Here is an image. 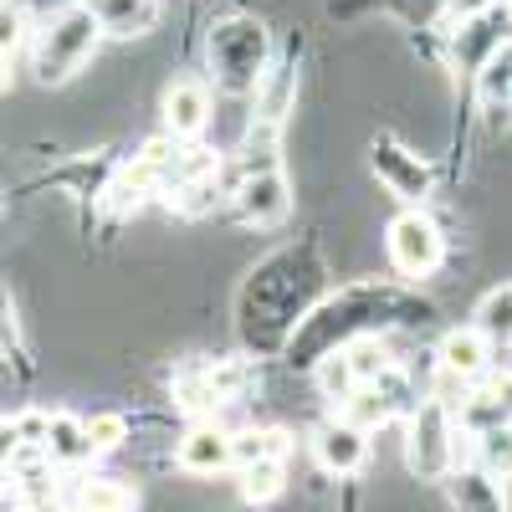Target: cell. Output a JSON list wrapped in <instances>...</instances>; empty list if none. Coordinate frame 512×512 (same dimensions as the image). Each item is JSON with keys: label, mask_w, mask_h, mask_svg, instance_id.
<instances>
[{"label": "cell", "mask_w": 512, "mask_h": 512, "mask_svg": "<svg viewBox=\"0 0 512 512\" xmlns=\"http://www.w3.org/2000/svg\"><path fill=\"white\" fill-rule=\"evenodd\" d=\"M108 36L98 6H82V0H67V6H57L47 16V26L36 31V47H31V67L36 77L47 82V88H57V82L77 77L82 67L93 62L98 41Z\"/></svg>", "instance_id": "1"}, {"label": "cell", "mask_w": 512, "mask_h": 512, "mask_svg": "<svg viewBox=\"0 0 512 512\" xmlns=\"http://www.w3.org/2000/svg\"><path fill=\"white\" fill-rule=\"evenodd\" d=\"M210 72L226 93H262L267 82V31L262 21H226L210 36Z\"/></svg>", "instance_id": "2"}, {"label": "cell", "mask_w": 512, "mask_h": 512, "mask_svg": "<svg viewBox=\"0 0 512 512\" xmlns=\"http://www.w3.org/2000/svg\"><path fill=\"white\" fill-rule=\"evenodd\" d=\"M405 461L420 482H446L451 466H456V431H451V415L441 400H425L410 415V431H405Z\"/></svg>", "instance_id": "3"}, {"label": "cell", "mask_w": 512, "mask_h": 512, "mask_svg": "<svg viewBox=\"0 0 512 512\" xmlns=\"http://www.w3.org/2000/svg\"><path fill=\"white\" fill-rule=\"evenodd\" d=\"M384 246H390V262H395V272L405 282H425L441 267V256H446V236H441V226L425 216V210H405V216H395Z\"/></svg>", "instance_id": "4"}, {"label": "cell", "mask_w": 512, "mask_h": 512, "mask_svg": "<svg viewBox=\"0 0 512 512\" xmlns=\"http://www.w3.org/2000/svg\"><path fill=\"white\" fill-rule=\"evenodd\" d=\"M292 210V185L277 164H262V169H246V180L236 185V216L246 226H277L287 221Z\"/></svg>", "instance_id": "5"}, {"label": "cell", "mask_w": 512, "mask_h": 512, "mask_svg": "<svg viewBox=\"0 0 512 512\" xmlns=\"http://www.w3.org/2000/svg\"><path fill=\"white\" fill-rule=\"evenodd\" d=\"M369 164H374V175L390 185L400 200H425L431 195V164H425L420 154H405L395 139H379L374 144V154H369Z\"/></svg>", "instance_id": "6"}, {"label": "cell", "mask_w": 512, "mask_h": 512, "mask_svg": "<svg viewBox=\"0 0 512 512\" xmlns=\"http://www.w3.org/2000/svg\"><path fill=\"white\" fill-rule=\"evenodd\" d=\"M210 123V88L200 77H175L164 88V128L175 139H195Z\"/></svg>", "instance_id": "7"}, {"label": "cell", "mask_w": 512, "mask_h": 512, "mask_svg": "<svg viewBox=\"0 0 512 512\" xmlns=\"http://www.w3.org/2000/svg\"><path fill=\"white\" fill-rule=\"evenodd\" d=\"M364 436H369V431L349 425L344 415H338L333 425H323L318 441H313V451H318V461H323V472H333V477H354L359 466H364V456H369V441H364Z\"/></svg>", "instance_id": "8"}, {"label": "cell", "mask_w": 512, "mask_h": 512, "mask_svg": "<svg viewBox=\"0 0 512 512\" xmlns=\"http://www.w3.org/2000/svg\"><path fill=\"white\" fill-rule=\"evenodd\" d=\"M446 497H451L456 512H507L502 477H492L487 466H451Z\"/></svg>", "instance_id": "9"}, {"label": "cell", "mask_w": 512, "mask_h": 512, "mask_svg": "<svg viewBox=\"0 0 512 512\" xmlns=\"http://www.w3.org/2000/svg\"><path fill=\"white\" fill-rule=\"evenodd\" d=\"M236 461V436L216 431V425H195V431L180 441V466L195 477H216Z\"/></svg>", "instance_id": "10"}, {"label": "cell", "mask_w": 512, "mask_h": 512, "mask_svg": "<svg viewBox=\"0 0 512 512\" xmlns=\"http://www.w3.org/2000/svg\"><path fill=\"white\" fill-rule=\"evenodd\" d=\"M487 349H492V338L482 328H456V333H446V344H441V369L451 379H477L487 369Z\"/></svg>", "instance_id": "11"}, {"label": "cell", "mask_w": 512, "mask_h": 512, "mask_svg": "<svg viewBox=\"0 0 512 512\" xmlns=\"http://www.w3.org/2000/svg\"><path fill=\"white\" fill-rule=\"evenodd\" d=\"M47 451H52V461H62V466L88 461V456H93L88 420H77V415H52V425H47Z\"/></svg>", "instance_id": "12"}, {"label": "cell", "mask_w": 512, "mask_h": 512, "mask_svg": "<svg viewBox=\"0 0 512 512\" xmlns=\"http://www.w3.org/2000/svg\"><path fill=\"white\" fill-rule=\"evenodd\" d=\"M108 36H144L159 16V0H93Z\"/></svg>", "instance_id": "13"}, {"label": "cell", "mask_w": 512, "mask_h": 512, "mask_svg": "<svg viewBox=\"0 0 512 512\" xmlns=\"http://www.w3.org/2000/svg\"><path fill=\"white\" fill-rule=\"evenodd\" d=\"M477 328L492 338V344H512V282L492 287L477 303Z\"/></svg>", "instance_id": "14"}, {"label": "cell", "mask_w": 512, "mask_h": 512, "mask_svg": "<svg viewBox=\"0 0 512 512\" xmlns=\"http://www.w3.org/2000/svg\"><path fill=\"white\" fill-rule=\"evenodd\" d=\"M344 420L359 425V431H379V425L390 420V395H384V384H359V390L344 400Z\"/></svg>", "instance_id": "15"}, {"label": "cell", "mask_w": 512, "mask_h": 512, "mask_svg": "<svg viewBox=\"0 0 512 512\" xmlns=\"http://www.w3.org/2000/svg\"><path fill=\"white\" fill-rule=\"evenodd\" d=\"M472 451H477V466H487L492 477H512V425H487V431H477Z\"/></svg>", "instance_id": "16"}, {"label": "cell", "mask_w": 512, "mask_h": 512, "mask_svg": "<svg viewBox=\"0 0 512 512\" xmlns=\"http://www.w3.org/2000/svg\"><path fill=\"white\" fill-rule=\"evenodd\" d=\"M482 98H487V108L497 113H507L512 108V47H497L492 57H487V67H482Z\"/></svg>", "instance_id": "17"}, {"label": "cell", "mask_w": 512, "mask_h": 512, "mask_svg": "<svg viewBox=\"0 0 512 512\" xmlns=\"http://www.w3.org/2000/svg\"><path fill=\"white\" fill-rule=\"evenodd\" d=\"M318 390H323L328 400H338V405H344V400L359 390V374H354V364H349L344 349H333V354L318 359Z\"/></svg>", "instance_id": "18"}, {"label": "cell", "mask_w": 512, "mask_h": 512, "mask_svg": "<svg viewBox=\"0 0 512 512\" xmlns=\"http://www.w3.org/2000/svg\"><path fill=\"white\" fill-rule=\"evenodd\" d=\"M77 502L88 512H134V492H128L123 482H108V477H93L77 487Z\"/></svg>", "instance_id": "19"}, {"label": "cell", "mask_w": 512, "mask_h": 512, "mask_svg": "<svg viewBox=\"0 0 512 512\" xmlns=\"http://www.w3.org/2000/svg\"><path fill=\"white\" fill-rule=\"evenodd\" d=\"M277 492H282V461H277V456L241 466V497H246V502H272Z\"/></svg>", "instance_id": "20"}, {"label": "cell", "mask_w": 512, "mask_h": 512, "mask_svg": "<svg viewBox=\"0 0 512 512\" xmlns=\"http://www.w3.org/2000/svg\"><path fill=\"white\" fill-rule=\"evenodd\" d=\"M344 354H349L359 384H384V374H390V349H384L379 338H354Z\"/></svg>", "instance_id": "21"}, {"label": "cell", "mask_w": 512, "mask_h": 512, "mask_svg": "<svg viewBox=\"0 0 512 512\" xmlns=\"http://www.w3.org/2000/svg\"><path fill=\"white\" fill-rule=\"evenodd\" d=\"M267 456H287V436L282 431H241L236 436V466H251V461H267Z\"/></svg>", "instance_id": "22"}, {"label": "cell", "mask_w": 512, "mask_h": 512, "mask_svg": "<svg viewBox=\"0 0 512 512\" xmlns=\"http://www.w3.org/2000/svg\"><path fill=\"white\" fill-rule=\"evenodd\" d=\"M88 436H93V451H118L123 436H128V420L123 415H93L88 420Z\"/></svg>", "instance_id": "23"}, {"label": "cell", "mask_w": 512, "mask_h": 512, "mask_svg": "<svg viewBox=\"0 0 512 512\" xmlns=\"http://www.w3.org/2000/svg\"><path fill=\"white\" fill-rule=\"evenodd\" d=\"M482 390H487L497 405H507V410H512V374H492V379L482 384Z\"/></svg>", "instance_id": "24"}, {"label": "cell", "mask_w": 512, "mask_h": 512, "mask_svg": "<svg viewBox=\"0 0 512 512\" xmlns=\"http://www.w3.org/2000/svg\"><path fill=\"white\" fill-rule=\"evenodd\" d=\"M482 6H487V0H456V11H461V16H477Z\"/></svg>", "instance_id": "25"}, {"label": "cell", "mask_w": 512, "mask_h": 512, "mask_svg": "<svg viewBox=\"0 0 512 512\" xmlns=\"http://www.w3.org/2000/svg\"><path fill=\"white\" fill-rule=\"evenodd\" d=\"M72 512H88V507H82V502H77V507H72Z\"/></svg>", "instance_id": "26"}]
</instances>
